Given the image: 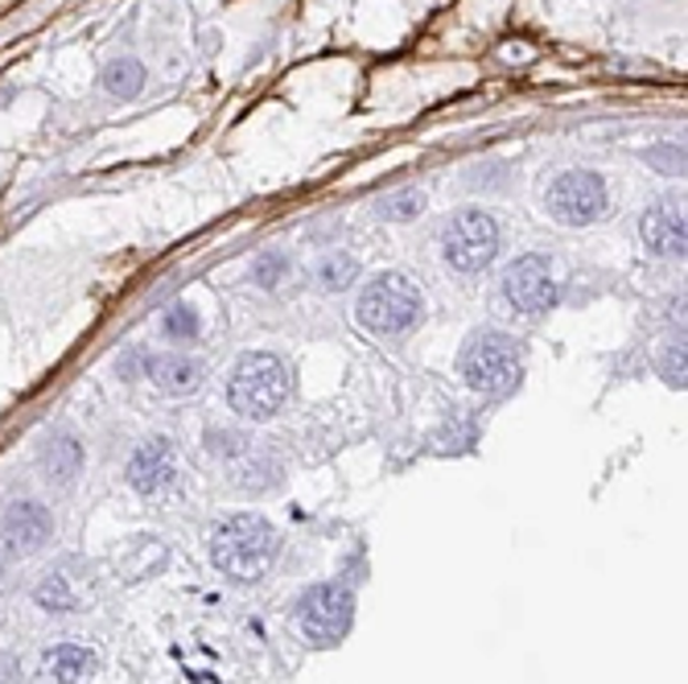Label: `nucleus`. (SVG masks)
Listing matches in <instances>:
<instances>
[{
    "label": "nucleus",
    "mask_w": 688,
    "mask_h": 684,
    "mask_svg": "<svg viewBox=\"0 0 688 684\" xmlns=\"http://www.w3.org/2000/svg\"><path fill=\"white\" fill-rule=\"evenodd\" d=\"M293 396V372L272 351H248L227 375V405L244 420H272Z\"/></svg>",
    "instance_id": "2"
},
{
    "label": "nucleus",
    "mask_w": 688,
    "mask_h": 684,
    "mask_svg": "<svg viewBox=\"0 0 688 684\" xmlns=\"http://www.w3.org/2000/svg\"><path fill=\"white\" fill-rule=\"evenodd\" d=\"M424 318L421 289L405 277V272H384V277L363 285L359 301H355V322L376 339H396L417 330Z\"/></svg>",
    "instance_id": "3"
},
{
    "label": "nucleus",
    "mask_w": 688,
    "mask_h": 684,
    "mask_svg": "<svg viewBox=\"0 0 688 684\" xmlns=\"http://www.w3.org/2000/svg\"><path fill=\"white\" fill-rule=\"evenodd\" d=\"M4 586H9V560L0 557V590H4Z\"/></svg>",
    "instance_id": "26"
},
{
    "label": "nucleus",
    "mask_w": 688,
    "mask_h": 684,
    "mask_svg": "<svg viewBox=\"0 0 688 684\" xmlns=\"http://www.w3.org/2000/svg\"><path fill=\"white\" fill-rule=\"evenodd\" d=\"M685 372H688L685 339H680V342H668V346H664V380H668L673 388H685Z\"/></svg>",
    "instance_id": "22"
},
{
    "label": "nucleus",
    "mask_w": 688,
    "mask_h": 684,
    "mask_svg": "<svg viewBox=\"0 0 688 684\" xmlns=\"http://www.w3.org/2000/svg\"><path fill=\"white\" fill-rule=\"evenodd\" d=\"M95 672V655L78 643H58L42 655V681L46 684H83Z\"/></svg>",
    "instance_id": "14"
},
{
    "label": "nucleus",
    "mask_w": 688,
    "mask_h": 684,
    "mask_svg": "<svg viewBox=\"0 0 688 684\" xmlns=\"http://www.w3.org/2000/svg\"><path fill=\"white\" fill-rule=\"evenodd\" d=\"M37 467L54 491H71L83 474V441L71 429H50L46 441L37 446Z\"/></svg>",
    "instance_id": "12"
},
{
    "label": "nucleus",
    "mask_w": 688,
    "mask_h": 684,
    "mask_svg": "<svg viewBox=\"0 0 688 684\" xmlns=\"http://www.w3.org/2000/svg\"><path fill=\"white\" fill-rule=\"evenodd\" d=\"M149 375H153L157 388L170 392V396H194V392L206 384V367L198 363V359H190V355L149 359Z\"/></svg>",
    "instance_id": "13"
},
{
    "label": "nucleus",
    "mask_w": 688,
    "mask_h": 684,
    "mask_svg": "<svg viewBox=\"0 0 688 684\" xmlns=\"http://www.w3.org/2000/svg\"><path fill=\"white\" fill-rule=\"evenodd\" d=\"M281 553V532L268 524L265 515L239 512L223 520L211 532V560L223 577H232L239 586H251L272 569V560Z\"/></svg>",
    "instance_id": "1"
},
{
    "label": "nucleus",
    "mask_w": 688,
    "mask_h": 684,
    "mask_svg": "<svg viewBox=\"0 0 688 684\" xmlns=\"http://www.w3.org/2000/svg\"><path fill=\"white\" fill-rule=\"evenodd\" d=\"M355 622V594L338 581H318L298 598V627L313 648L343 643Z\"/></svg>",
    "instance_id": "7"
},
{
    "label": "nucleus",
    "mask_w": 688,
    "mask_h": 684,
    "mask_svg": "<svg viewBox=\"0 0 688 684\" xmlns=\"http://www.w3.org/2000/svg\"><path fill=\"white\" fill-rule=\"evenodd\" d=\"M0 684H21V664L13 652H0Z\"/></svg>",
    "instance_id": "25"
},
{
    "label": "nucleus",
    "mask_w": 688,
    "mask_h": 684,
    "mask_svg": "<svg viewBox=\"0 0 688 684\" xmlns=\"http://www.w3.org/2000/svg\"><path fill=\"white\" fill-rule=\"evenodd\" d=\"M441 256H445V265L466 272V277L483 272L499 256V223L486 215V211H479V206L458 211L441 227Z\"/></svg>",
    "instance_id": "6"
},
{
    "label": "nucleus",
    "mask_w": 688,
    "mask_h": 684,
    "mask_svg": "<svg viewBox=\"0 0 688 684\" xmlns=\"http://www.w3.org/2000/svg\"><path fill=\"white\" fill-rule=\"evenodd\" d=\"M289 272V256L284 252H260L256 260H251V280L260 285V289H277V280Z\"/></svg>",
    "instance_id": "21"
},
{
    "label": "nucleus",
    "mask_w": 688,
    "mask_h": 684,
    "mask_svg": "<svg viewBox=\"0 0 688 684\" xmlns=\"http://www.w3.org/2000/svg\"><path fill=\"white\" fill-rule=\"evenodd\" d=\"M545 211L561 227H594L598 218L611 211V190L606 178L594 170H565L548 182Z\"/></svg>",
    "instance_id": "5"
},
{
    "label": "nucleus",
    "mask_w": 688,
    "mask_h": 684,
    "mask_svg": "<svg viewBox=\"0 0 688 684\" xmlns=\"http://www.w3.org/2000/svg\"><path fill=\"white\" fill-rule=\"evenodd\" d=\"M652 165H659V170L668 173V178H676V173H685V149L680 145H668V157H659V153H652L647 157Z\"/></svg>",
    "instance_id": "24"
},
{
    "label": "nucleus",
    "mask_w": 688,
    "mask_h": 684,
    "mask_svg": "<svg viewBox=\"0 0 688 684\" xmlns=\"http://www.w3.org/2000/svg\"><path fill=\"white\" fill-rule=\"evenodd\" d=\"M33 602L46 610V614H75L78 594H75V586H71V577L58 574V569H50V574L33 586Z\"/></svg>",
    "instance_id": "15"
},
{
    "label": "nucleus",
    "mask_w": 688,
    "mask_h": 684,
    "mask_svg": "<svg viewBox=\"0 0 688 684\" xmlns=\"http://www.w3.org/2000/svg\"><path fill=\"white\" fill-rule=\"evenodd\" d=\"M421 211H424L421 190H396V194H388V199L376 203V218H384V223H412Z\"/></svg>",
    "instance_id": "19"
},
{
    "label": "nucleus",
    "mask_w": 688,
    "mask_h": 684,
    "mask_svg": "<svg viewBox=\"0 0 688 684\" xmlns=\"http://www.w3.org/2000/svg\"><path fill=\"white\" fill-rule=\"evenodd\" d=\"M277 482H281V467L268 453H244V467L235 470V487L239 491L260 495V491H272Z\"/></svg>",
    "instance_id": "16"
},
{
    "label": "nucleus",
    "mask_w": 688,
    "mask_h": 684,
    "mask_svg": "<svg viewBox=\"0 0 688 684\" xmlns=\"http://www.w3.org/2000/svg\"><path fill=\"white\" fill-rule=\"evenodd\" d=\"M458 372H462L470 392L503 396V392L516 388L519 375H524V346L503 330H479L462 346Z\"/></svg>",
    "instance_id": "4"
},
{
    "label": "nucleus",
    "mask_w": 688,
    "mask_h": 684,
    "mask_svg": "<svg viewBox=\"0 0 688 684\" xmlns=\"http://www.w3.org/2000/svg\"><path fill=\"white\" fill-rule=\"evenodd\" d=\"M503 297L512 301L516 313H528V318L548 313L557 306V277H552V265H548L545 256H536V252L512 260L507 272H503Z\"/></svg>",
    "instance_id": "8"
},
{
    "label": "nucleus",
    "mask_w": 688,
    "mask_h": 684,
    "mask_svg": "<svg viewBox=\"0 0 688 684\" xmlns=\"http://www.w3.org/2000/svg\"><path fill=\"white\" fill-rule=\"evenodd\" d=\"M198 330H203V322H198V310H190V306H170V310L161 313V334H165V339L194 342Z\"/></svg>",
    "instance_id": "20"
},
{
    "label": "nucleus",
    "mask_w": 688,
    "mask_h": 684,
    "mask_svg": "<svg viewBox=\"0 0 688 684\" xmlns=\"http://www.w3.org/2000/svg\"><path fill=\"white\" fill-rule=\"evenodd\" d=\"M0 541L9 557H33L54 541V515L42 499H13L0 515Z\"/></svg>",
    "instance_id": "9"
},
{
    "label": "nucleus",
    "mask_w": 688,
    "mask_h": 684,
    "mask_svg": "<svg viewBox=\"0 0 688 684\" xmlns=\"http://www.w3.org/2000/svg\"><path fill=\"white\" fill-rule=\"evenodd\" d=\"M355 277H359V260H355V256H346V252H334V256H326V260L318 265V285L330 289V293H343V289H351Z\"/></svg>",
    "instance_id": "18"
},
{
    "label": "nucleus",
    "mask_w": 688,
    "mask_h": 684,
    "mask_svg": "<svg viewBox=\"0 0 688 684\" xmlns=\"http://www.w3.org/2000/svg\"><path fill=\"white\" fill-rule=\"evenodd\" d=\"M104 92L116 99H137L144 92V66L137 58H116L104 66Z\"/></svg>",
    "instance_id": "17"
},
{
    "label": "nucleus",
    "mask_w": 688,
    "mask_h": 684,
    "mask_svg": "<svg viewBox=\"0 0 688 684\" xmlns=\"http://www.w3.org/2000/svg\"><path fill=\"white\" fill-rule=\"evenodd\" d=\"M206 450L223 453V458H232V453H248V441H244V434L219 429V434H206Z\"/></svg>",
    "instance_id": "23"
},
{
    "label": "nucleus",
    "mask_w": 688,
    "mask_h": 684,
    "mask_svg": "<svg viewBox=\"0 0 688 684\" xmlns=\"http://www.w3.org/2000/svg\"><path fill=\"white\" fill-rule=\"evenodd\" d=\"M125 479H128V487L144 499H153V495H161L165 487H173V479H178V450H173L170 437H149V441H141L137 453L128 458Z\"/></svg>",
    "instance_id": "11"
},
{
    "label": "nucleus",
    "mask_w": 688,
    "mask_h": 684,
    "mask_svg": "<svg viewBox=\"0 0 688 684\" xmlns=\"http://www.w3.org/2000/svg\"><path fill=\"white\" fill-rule=\"evenodd\" d=\"M639 239L643 248L659 256V260H680L688 244V227H685V203L680 199H656V203L643 211L639 218Z\"/></svg>",
    "instance_id": "10"
}]
</instances>
